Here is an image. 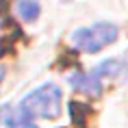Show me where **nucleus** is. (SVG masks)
Wrapping results in <instances>:
<instances>
[{
    "mask_svg": "<svg viewBox=\"0 0 128 128\" xmlns=\"http://www.w3.org/2000/svg\"><path fill=\"white\" fill-rule=\"evenodd\" d=\"M20 108L33 120V117H46L54 120L61 115V89L56 85H44L28 94L20 102Z\"/></svg>",
    "mask_w": 128,
    "mask_h": 128,
    "instance_id": "nucleus-1",
    "label": "nucleus"
},
{
    "mask_svg": "<svg viewBox=\"0 0 128 128\" xmlns=\"http://www.w3.org/2000/svg\"><path fill=\"white\" fill-rule=\"evenodd\" d=\"M124 70H126V63L122 59H108V61H102L98 68H94L91 72H87V74H74L72 80H70V85H72L76 91H80V94L98 98V96L102 94V78H106V76H117V74H122Z\"/></svg>",
    "mask_w": 128,
    "mask_h": 128,
    "instance_id": "nucleus-2",
    "label": "nucleus"
},
{
    "mask_svg": "<svg viewBox=\"0 0 128 128\" xmlns=\"http://www.w3.org/2000/svg\"><path fill=\"white\" fill-rule=\"evenodd\" d=\"M115 39H117V26L108 24V22H100V24H94L89 28H78L72 35V44L78 50L89 52V54L100 52L104 46L113 44Z\"/></svg>",
    "mask_w": 128,
    "mask_h": 128,
    "instance_id": "nucleus-3",
    "label": "nucleus"
},
{
    "mask_svg": "<svg viewBox=\"0 0 128 128\" xmlns=\"http://www.w3.org/2000/svg\"><path fill=\"white\" fill-rule=\"evenodd\" d=\"M0 124H4L7 128H37V124L20 106H13V104L0 106Z\"/></svg>",
    "mask_w": 128,
    "mask_h": 128,
    "instance_id": "nucleus-4",
    "label": "nucleus"
},
{
    "mask_svg": "<svg viewBox=\"0 0 128 128\" xmlns=\"http://www.w3.org/2000/svg\"><path fill=\"white\" fill-rule=\"evenodd\" d=\"M39 2L37 0H20L18 2V15H20L24 22H33L37 20V15H39Z\"/></svg>",
    "mask_w": 128,
    "mask_h": 128,
    "instance_id": "nucleus-5",
    "label": "nucleus"
},
{
    "mask_svg": "<svg viewBox=\"0 0 128 128\" xmlns=\"http://www.w3.org/2000/svg\"><path fill=\"white\" fill-rule=\"evenodd\" d=\"M70 113H72V122H74L76 126H85L87 117L91 115V108L87 104H82V102L74 100V102H70Z\"/></svg>",
    "mask_w": 128,
    "mask_h": 128,
    "instance_id": "nucleus-6",
    "label": "nucleus"
},
{
    "mask_svg": "<svg viewBox=\"0 0 128 128\" xmlns=\"http://www.w3.org/2000/svg\"><path fill=\"white\" fill-rule=\"evenodd\" d=\"M2 78H4V68H0V82H2Z\"/></svg>",
    "mask_w": 128,
    "mask_h": 128,
    "instance_id": "nucleus-7",
    "label": "nucleus"
}]
</instances>
